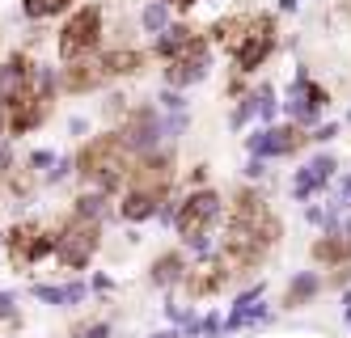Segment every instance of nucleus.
I'll list each match as a JSON object with an SVG mask.
<instances>
[{
  "mask_svg": "<svg viewBox=\"0 0 351 338\" xmlns=\"http://www.w3.org/2000/svg\"><path fill=\"white\" fill-rule=\"evenodd\" d=\"M169 68H165V81H169V89H186V85H199L208 76V68H212V47H208V38H195L178 60H165Z\"/></svg>",
  "mask_w": 351,
  "mask_h": 338,
  "instance_id": "obj_7",
  "label": "nucleus"
},
{
  "mask_svg": "<svg viewBox=\"0 0 351 338\" xmlns=\"http://www.w3.org/2000/svg\"><path fill=\"white\" fill-rule=\"evenodd\" d=\"M17 300L9 296V292H0V317H17V309H13Z\"/></svg>",
  "mask_w": 351,
  "mask_h": 338,
  "instance_id": "obj_26",
  "label": "nucleus"
},
{
  "mask_svg": "<svg viewBox=\"0 0 351 338\" xmlns=\"http://www.w3.org/2000/svg\"><path fill=\"white\" fill-rule=\"evenodd\" d=\"M313 292H317V275H296V279H292V288H288V296H284V304L296 309V304H305Z\"/></svg>",
  "mask_w": 351,
  "mask_h": 338,
  "instance_id": "obj_21",
  "label": "nucleus"
},
{
  "mask_svg": "<svg viewBox=\"0 0 351 338\" xmlns=\"http://www.w3.org/2000/svg\"><path fill=\"white\" fill-rule=\"evenodd\" d=\"M30 165H34V169H47V165H56V157H51V152H34Z\"/></svg>",
  "mask_w": 351,
  "mask_h": 338,
  "instance_id": "obj_27",
  "label": "nucleus"
},
{
  "mask_svg": "<svg viewBox=\"0 0 351 338\" xmlns=\"http://www.w3.org/2000/svg\"><path fill=\"white\" fill-rule=\"evenodd\" d=\"M51 114V97H38V93H26L17 101V106H9V132L21 136V132H34V127Z\"/></svg>",
  "mask_w": 351,
  "mask_h": 338,
  "instance_id": "obj_12",
  "label": "nucleus"
},
{
  "mask_svg": "<svg viewBox=\"0 0 351 338\" xmlns=\"http://www.w3.org/2000/svg\"><path fill=\"white\" fill-rule=\"evenodd\" d=\"M195 38H199V34L191 30V25H165V30L157 34V56H161V60H178Z\"/></svg>",
  "mask_w": 351,
  "mask_h": 338,
  "instance_id": "obj_15",
  "label": "nucleus"
},
{
  "mask_svg": "<svg viewBox=\"0 0 351 338\" xmlns=\"http://www.w3.org/2000/svg\"><path fill=\"white\" fill-rule=\"evenodd\" d=\"M153 338H178V334H169V330H165V334H153Z\"/></svg>",
  "mask_w": 351,
  "mask_h": 338,
  "instance_id": "obj_33",
  "label": "nucleus"
},
{
  "mask_svg": "<svg viewBox=\"0 0 351 338\" xmlns=\"http://www.w3.org/2000/svg\"><path fill=\"white\" fill-rule=\"evenodd\" d=\"M72 5V0H21V13H26L30 21H47V17H56Z\"/></svg>",
  "mask_w": 351,
  "mask_h": 338,
  "instance_id": "obj_18",
  "label": "nucleus"
},
{
  "mask_svg": "<svg viewBox=\"0 0 351 338\" xmlns=\"http://www.w3.org/2000/svg\"><path fill=\"white\" fill-rule=\"evenodd\" d=\"M347 317H351V296H347Z\"/></svg>",
  "mask_w": 351,
  "mask_h": 338,
  "instance_id": "obj_34",
  "label": "nucleus"
},
{
  "mask_svg": "<svg viewBox=\"0 0 351 338\" xmlns=\"http://www.w3.org/2000/svg\"><path fill=\"white\" fill-rule=\"evenodd\" d=\"M106 34V13L97 5H81L64 25H60V38H56V56L68 64V60H81V56H93L97 43Z\"/></svg>",
  "mask_w": 351,
  "mask_h": 338,
  "instance_id": "obj_3",
  "label": "nucleus"
},
{
  "mask_svg": "<svg viewBox=\"0 0 351 338\" xmlns=\"http://www.w3.org/2000/svg\"><path fill=\"white\" fill-rule=\"evenodd\" d=\"M280 9H284V13H292V9H296V0H280Z\"/></svg>",
  "mask_w": 351,
  "mask_h": 338,
  "instance_id": "obj_32",
  "label": "nucleus"
},
{
  "mask_svg": "<svg viewBox=\"0 0 351 338\" xmlns=\"http://www.w3.org/2000/svg\"><path fill=\"white\" fill-rule=\"evenodd\" d=\"M313 258H317V263H343V258H351V241H343V237H326V241L313 245Z\"/></svg>",
  "mask_w": 351,
  "mask_h": 338,
  "instance_id": "obj_19",
  "label": "nucleus"
},
{
  "mask_svg": "<svg viewBox=\"0 0 351 338\" xmlns=\"http://www.w3.org/2000/svg\"><path fill=\"white\" fill-rule=\"evenodd\" d=\"M68 169H72V161H56V169H51V178L60 182V178H68Z\"/></svg>",
  "mask_w": 351,
  "mask_h": 338,
  "instance_id": "obj_31",
  "label": "nucleus"
},
{
  "mask_svg": "<svg viewBox=\"0 0 351 338\" xmlns=\"http://www.w3.org/2000/svg\"><path fill=\"white\" fill-rule=\"evenodd\" d=\"M186 279V258L182 254H161L153 263V283H161V288H169V283Z\"/></svg>",
  "mask_w": 351,
  "mask_h": 338,
  "instance_id": "obj_17",
  "label": "nucleus"
},
{
  "mask_svg": "<svg viewBox=\"0 0 351 338\" xmlns=\"http://www.w3.org/2000/svg\"><path fill=\"white\" fill-rule=\"evenodd\" d=\"M335 132H339V127H335V123H326V127H317V132H313V136H309V140H330V136H335Z\"/></svg>",
  "mask_w": 351,
  "mask_h": 338,
  "instance_id": "obj_30",
  "label": "nucleus"
},
{
  "mask_svg": "<svg viewBox=\"0 0 351 338\" xmlns=\"http://www.w3.org/2000/svg\"><path fill=\"white\" fill-rule=\"evenodd\" d=\"M216 43H224L233 51L237 72H254L267 64V56L275 51V21L263 17H229L216 21Z\"/></svg>",
  "mask_w": 351,
  "mask_h": 338,
  "instance_id": "obj_1",
  "label": "nucleus"
},
{
  "mask_svg": "<svg viewBox=\"0 0 351 338\" xmlns=\"http://www.w3.org/2000/svg\"><path fill=\"white\" fill-rule=\"evenodd\" d=\"M93 254H97V220L72 216V220L56 232V258H60L64 267L81 271V267H89Z\"/></svg>",
  "mask_w": 351,
  "mask_h": 338,
  "instance_id": "obj_4",
  "label": "nucleus"
},
{
  "mask_svg": "<svg viewBox=\"0 0 351 338\" xmlns=\"http://www.w3.org/2000/svg\"><path fill=\"white\" fill-rule=\"evenodd\" d=\"M30 76H34V60L26 51H13V56L0 60V106H17L21 97L30 93Z\"/></svg>",
  "mask_w": 351,
  "mask_h": 338,
  "instance_id": "obj_9",
  "label": "nucleus"
},
{
  "mask_svg": "<svg viewBox=\"0 0 351 338\" xmlns=\"http://www.w3.org/2000/svg\"><path fill=\"white\" fill-rule=\"evenodd\" d=\"M77 169L81 178L89 182L93 191H119L123 178L132 173V148L119 140V132H106V136H93L85 144V152L77 157Z\"/></svg>",
  "mask_w": 351,
  "mask_h": 338,
  "instance_id": "obj_2",
  "label": "nucleus"
},
{
  "mask_svg": "<svg viewBox=\"0 0 351 338\" xmlns=\"http://www.w3.org/2000/svg\"><path fill=\"white\" fill-rule=\"evenodd\" d=\"M347 237H351V220H347Z\"/></svg>",
  "mask_w": 351,
  "mask_h": 338,
  "instance_id": "obj_35",
  "label": "nucleus"
},
{
  "mask_svg": "<svg viewBox=\"0 0 351 338\" xmlns=\"http://www.w3.org/2000/svg\"><path fill=\"white\" fill-rule=\"evenodd\" d=\"M161 136H165V123H161V114L153 110V106H140V110H132L128 114V123H123V132H119V140L128 144L132 152H153L157 144H161Z\"/></svg>",
  "mask_w": 351,
  "mask_h": 338,
  "instance_id": "obj_8",
  "label": "nucleus"
},
{
  "mask_svg": "<svg viewBox=\"0 0 351 338\" xmlns=\"http://www.w3.org/2000/svg\"><path fill=\"white\" fill-rule=\"evenodd\" d=\"M157 101H161L165 110H182V106H186V101H182V93H178V89H165V93H161Z\"/></svg>",
  "mask_w": 351,
  "mask_h": 338,
  "instance_id": "obj_24",
  "label": "nucleus"
},
{
  "mask_svg": "<svg viewBox=\"0 0 351 338\" xmlns=\"http://www.w3.org/2000/svg\"><path fill=\"white\" fill-rule=\"evenodd\" d=\"M220 212H224V203H220L216 191H195V195L182 199L178 212H173V224H178V232L186 241H195V237H208V228L220 220Z\"/></svg>",
  "mask_w": 351,
  "mask_h": 338,
  "instance_id": "obj_5",
  "label": "nucleus"
},
{
  "mask_svg": "<svg viewBox=\"0 0 351 338\" xmlns=\"http://www.w3.org/2000/svg\"><path fill=\"white\" fill-rule=\"evenodd\" d=\"M64 292H68V300H85V292H89V288H85V283H68Z\"/></svg>",
  "mask_w": 351,
  "mask_h": 338,
  "instance_id": "obj_28",
  "label": "nucleus"
},
{
  "mask_svg": "<svg viewBox=\"0 0 351 338\" xmlns=\"http://www.w3.org/2000/svg\"><path fill=\"white\" fill-rule=\"evenodd\" d=\"M140 25H144L148 34H161L165 25H169V5H165V0H153V5L140 13Z\"/></svg>",
  "mask_w": 351,
  "mask_h": 338,
  "instance_id": "obj_20",
  "label": "nucleus"
},
{
  "mask_svg": "<svg viewBox=\"0 0 351 338\" xmlns=\"http://www.w3.org/2000/svg\"><path fill=\"white\" fill-rule=\"evenodd\" d=\"M245 173H250V178H263V173H267V165H263V157H254V161H250V165H245Z\"/></svg>",
  "mask_w": 351,
  "mask_h": 338,
  "instance_id": "obj_29",
  "label": "nucleus"
},
{
  "mask_svg": "<svg viewBox=\"0 0 351 338\" xmlns=\"http://www.w3.org/2000/svg\"><path fill=\"white\" fill-rule=\"evenodd\" d=\"M330 173H335V157H313L305 169L296 173V199H305V195H313L317 186H326V182H330Z\"/></svg>",
  "mask_w": 351,
  "mask_h": 338,
  "instance_id": "obj_14",
  "label": "nucleus"
},
{
  "mask_svg": "<svg viewBox=\"0 0 351 338\" xmlns=\"http://www.w3.org/2000/svg\"><path fill=\"white\" fill-rule=\"evenodd\" d=\"M34 296H38V300H47V304H68V292H64V288H51V283H38Z\"/></svg>",
  "mask_w": 351,
  "mask_h": 338,
  "instance_id": "obj_23",
  "label": "nucleus"
},
{
  "mask_svg": "<svg viewBox=\"0 0 351 338\" xmlns=\"http://www.w3.org/2000/svg\"><path fill=\"white\" fill-rule=\"evenodd\" d=\"M165 5H173V0H165Z\"/></svg>",
  "mask_w": 351,
  "mask_h": 338,
  "instance_id": "obj_36",
  "label": "nucleus"
},
{
  "mask_svg": "<svg viewBox=\"0 0 351 338\" xmlns=\"http://www.w3.org/2000/svg\"><path fill=\"white\" fill-rule=\"evenodd\" d=\"M102 212H106V191H85V195L77 199V216H85V220H102Z\"/></svg>",
  "mask_w": 351,
  "mask_h": 338,
  "instance_id": "obj_22",
  "label": "nucleus"
},
{
  "mask_svg": "<svg viewBox=\"0 0 351 338\" xmlns=\"http://www.w3.org/2000/svg\"><path fill=\"white\" fill-rule=\"evenodd\" d=\"M309 136L300 132V127H267V132H254L250 136V152L254 157H288V152H296L300 144H305Z\"/></svg>",
  "mask_w": 351,
  "mask_h": 338,
  "instance_id": "obj_10",
  "label": "nucleus"
},
{
  "mask_svg": "<svg viewBox=\"0 0 351 338\" xmlns=\"http://www.w3.org/2000/svg\"><path fill=\"white\" fill-rule=\"evenodd\" d=\"M165 203V191H148V186H132L128 195H123V220H148V216H157V207Z\"/></svg>",
  "mask_w": 351,
  "mask_h": 338,
  "instance_id": "obj_13",
  "label": "nucleus"
},
{
  "mask_svg": "<svg viewBox=\"0 0 351 338\" xmlns=\"http://www.w3.org/2000/svg\"><path fill=\"white\" fill-rule=\"evenodd\" d=\"M5 250L13 258V267H34L38 258L47 254H56V232H43L38 224H13L9 228V237H5Z\"/></svg>",
  "mask_w": 351,
  "mask_h": 338,
  "instance_id": "obj_6",
  "label": "nucleus"
},
{
  "mask_svg": "<svg viewBox=\"0 0 351 338\" xmlns=\"http://www.w3.org/2000/svg\"><path fill=\"white\" fill-rule=\"evenodd\" d=\"M102 68H106V76H132V72L144 68V56H140V51H132V47L106 51V56H102Z\"/></svg>",
  "mask_w": 351,
  "mask_h": 338,
  "instance_id": "obj_16",
  "label": "nucleus"
},
{
  "mask_svg": "<svg viewBox=\"0 0 351 338\" xmlns=\"http://www.w3.org/2000/svg\"><path fill=\"white\" fill-rule=\"evenodd\" d=\"M106 334H110L106 322H93V326H81V330H77V338H106Z\"/></svg>",
  "mask_w": 351,
  "mask_h": 338,
  "instance_id": "obj_25",
  "label": "nucleus"
},
{
  "mask_svg": "<svg viewBox=\"0 0 351 338\" xmlns=\"http://www.w3.org/2000/svg\"><path fill=\"white\" fill-rule=\"evenodd\" d=\"M102 81H106L102 60H89V56L68 60V64H64V76H60V85H64L68 93H89V89H97Z\"/></svg>",
  "mask_w": 351,
  "mask_h": 338,
  "instance_id": "obj_11",
  "label": "nucleus"
}]
</instances>
